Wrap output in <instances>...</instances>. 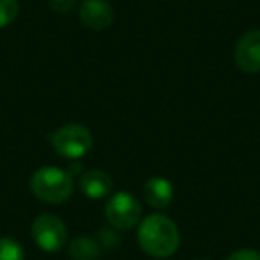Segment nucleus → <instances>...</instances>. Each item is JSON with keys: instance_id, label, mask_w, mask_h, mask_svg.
<instances>
[{"instance_id": "obj_7", "label": "nucleus", "mask_w": 260, "mask_h": 260, "mask_svg": "<svg viewBox=\"0 0 260 260\" xmlns=\"http://www.w3.org/2000/svg\"><path fill=\"white\" fill-rule=\"evenodd\" d=\"M79 16L84 27L91 30H104L114 22V8L109 0H84Z\"/></svg>"}, {"instance_id": "obj_10", "label": "nucleus", "mask_w": 260, "mask_h": 260, "mask_svg": "<svg viewBox=\"0 0 260 260\" xmlns=\"http://www.w3.org/2000/svg\"><path fill=\"white\" fill-rule=\"evenodd\" d=\"M68 255L72 260H98L102 253V246L96 239L79 235L68 244Z\"/></svg>"}, {"instance_id": "obj_13", "label": "nucleus", "mask_w": 260, "mask_h": 260, "mask_svg": "<svg viewBox=\"0 0 260 260\" xmlns=\"http://www.w3.org/2000/svg\"><path fill=\"white\" fill-rule=\"evenodd\" d=\"M226 260H260V251L258 249H251V248L237 249V251L232 253Z\"/></svg>"}, {"instance_id": "obj_14", "label": "nucleus", "mask_w": 260, "mask_h": 260, "mask_svg": "<svg viewBox=\"0 0 260 260\" xmlns=\"http://www.w3.org/2000/svg\"><path fill=\"white\" fill-rule=\"evenodd\" d=\"M77 6V0H50L52 11L59 13V15H66Z\"/></svg>"}, {"instance_id": "obj_11", "label": "nucleus", "mask_w": 260, "mask_h": 260, "mask_svg": "<svg viewBox=\"0 0 260 260\" xmlns=\"http://www.w3.org/2000/svg\"><path fill=\"white\" fill-rule=\"evenodd\" d=\"M0 260H25V249L16 239L0 237Z\"/></svg>"}, {"instance_id": "obj_8", "label": "nucleus", "mask_w": 260, "mask_h": 260, "mask_svg": "<svg viewBox=\"0 0 260 260\" xmlns=\"http://www.w3.org/2000/svg\"><path fill=\"white\" fill-rule=\"evenodd\" d=\"M114 182L111 175L104 170H87L82 171L79 178V189L84 196L91 200H100L111 194Z\"/></svg>"}, {"instance_id": "obj_1", "label": "nucleus", "mask_w": 260, "mask_h": 260, "mask_svg": "<svg viewBox=\"0 0 260 260\" xmlns=\"http://www.w3.org/2000/svg\"><path fill=\"white\" fill-rule=\"evenodd\" d=\"M138 244L153 258H170L180 246V232L164 214H150L138 224Z\"/></svg>"}, {"instance_id": "obj_4", "label": "nucleus", "mask_w": 260, "mask_h": 260, "mask_svg": "<svg viewBox=\"0 0 260 260\" xmlns=\"http://www.w3.org/2000/svg\"><path fill=\"white\" fill-rule=\"evenodd\" d=\"M104 214L114 230L125 232L138 226L143 219V205L134 194L119 191L105 202Z\"/></svg>"}, {"instance_id": "obj_5", "label": "nucleus", "mask_w": 260, "mask_h": 260, "mask_svg": "<svg viewBox=\"0 0 260 260\" xmlns=\"http://www.w3.org/2000/svg\"><path fill=\"white\" fill-rule=\"evenodd\" d=\"M30 235L34 244L47 253H55L68 244V228L64 221L52 212H43L34 217Z\"/></svg>"}, {"instance_id": "obj_2", "label": "nucleus", "mask_w": 260, "mask_h": 260, "mask_svg": "<svg viewBox=\"0 0 260 260\" xmlns=\"http://www.w3.org/2000/svg\"><path fill=\"white\" fill-rule=\"evenodd\" d=\"M73 177L57 166H41L30 177V191L38 200L50 205H61L73 194Z\"/></svg>"}, {"instance_id": "obj_9", "label": "nucleus", "mask_w": 260, "mask_h": 260, "mask_svg": "<svg viewBox=\"0 0 260 260\" xmlns=\"http://www.w3.org/2000/svg\"><path fill=\"white\" fill-rule=\"evenodd\" d=\"M143 196H145V202L153 209H168L175 196L173 184L164 177H152L143 185Z\"/></svg>"}, {"instance_id": "obj_12", "label": "nucleus", "mask_w": 260, "mask_h": 260, "mask_svg": "<svg viewBox=\"0 0 260 260\" xmlns=\"http://www.w3.org/2000/svg\"><path fill=\"white\" fill-rule=\"evenodd\" d=\"M20 15L18 0H0V29L9 27Z\"/></svg>"}, {"instance_id": "obj_6", "label": "nucleus", "mask_w": 260, "mask_h": 260, "mask_svg": "<svg viewBox=\"0 0 260 260\" xmlns=\"http://www.w3.org/2000/svg\"><path fill=\"white\" fill-rule=\"evenodd\" d=\"M235 64L244 73L260 72V30H248L235 43Z\"/></svg>"}, {"instance_id": "obj_3", "label": "nucleus", "mask_w": 260, "mask_h": 260, "mask_svg": "<svg viewBox=\"0 0 260 260\" xmlns=\"http://www.w3.org/2000/svg\"><path fill=\"white\" fill-rule=\"evenodd\" d=\"M93 134L91 130L79 123L59 126L50 134V145L59 157L68 160H80L93 148Z\"/></svg>"}, {"instance_id": "obj_15", "label": "nucleus", "mask_w": 260, "mask_h": 260, "mask_svg": "<svg viewBox=\"0 0 260 260\" xmlns=\"http://www.w3.org/2000/svg\"><path fill=\"white\" fill-rule=\"evenodd\" d=\"M202 260H210V258H202Z\"/></svg>"}]
</instances>
